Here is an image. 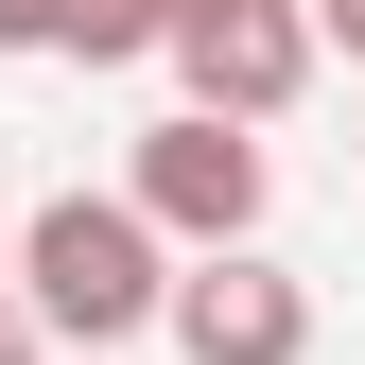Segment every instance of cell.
Segmentation results:
<instances>
[{
  "label": "cell",
  "mask_w": 365,
  "mask_h": 365,
  "mask_svg": "<svg viewBox=\"0 0 365 365\" xmlns=\"http://www.w3.org/2000/svg\"><path fill=\"white\" fill-rule=\"evenodd\" d=\"M18 279H35V331L122 348V331L174 313V226H157L140 192H53V209L18 226Z\"/></svg>",
  "instance_id": "obj_1"
},
{
  "label": "cell",
  "mask_w": 365,
  "mask_h": 365,
  "mask_svg": "<svg viewBox=\"0 0 365 365\" xmlns=\"http://www.w3.org/2000/svg\"><path fill=\"white\" fill-rule=\"evenodd\" d=\"M313 35H331V53H348V70H365V0H313Z\"/></svg>",
  "instance_id": "obj_7"
},
{
  "label": "cell",
  "mask_w": 365,
  "mask_h": 365,
  "mask_svg": "<svg viewBox=\"0 0 365 365\" xmlns=\"http://www.w3.org/2000/svg\"><path fill=\"white\" fill-rule=\"evenodd\" d=\"M140 209L174 226V244H244V226H261V122H209V105H174L157 122V140H140Z\"/></svg>",
  "instance_id": "obj_3"
},
{
  "label": "cell",
  "mask_w": 365,
  "mask_h": 365,
  "mask_svg": "<svg viewBox=\"0 0 365 365\" xmlns=\"http://www.w3.org/2000/svg\"><path fill=\"white\" fill-rule=\"evenodd\" d=\"M313 53H331L313 0H192V18H174V87H192L209 122H279L313 87Z\"/></svg>",
  "instance_id": "obj_2"
},
{
  "label": "cell",
  "mask_w": 365,
  "mask_h": 365,
  "mask_svg": "<svg viewBox=\"0 0 365 365\" xmlns=\"http://www.w3.org/2000/svg\"><path fill=\"white\" fill-rule=\"evenodd\" d=\"M0 365H35V313H18V296H0Z\"/></svg>",
  "instance_id": "obj_8"
},
{
  "label": "cell",
  "mask_w": 365,
  "mask_h": 365,
  "mask_svg": "<svg viewBox=\"0 0 365 365\" xmlns=\"http://www.w3.org/2000/svg\"><path fill=\"white\" fill-rule=\"evenodd\" d=\"M192 365H313V296L279 279L261 244H209L192 279H174V313H157Z\"/></svg>",
  "instance_id": "obj_4"
},
{
  "label": "cell",
  "mask_w": 365,
  "mask_h": 365,
  "mask_svg": "<svg viewBox=\"0 0 365 365\" xmlns=\"http://www.w3.org/2000/svg\"><path fill=\"white\" fill-rule=\"evenodd\" d=\"M53 18L70 0H0V53H53Z\"/></svg>",
  "instance_id": "obj_6"
},
{
  "label": "cell",
  "mask_w": 365,
  "mask_h": 365,
  "mask_svg": "<svg viewBox=\"0 0 365 365\" xmlns=\"http://www.w3.org/2000/svg\"><path fill=\"white\" fill-rule=\"evenodd\" d=\"M157 0H70V18H53V53H87V70H122V53H157Z\"/></svg>",
  "instance_id": "obj_5"
}]
</instances>
